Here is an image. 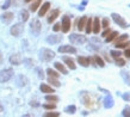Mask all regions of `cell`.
<instances>
[{
  "label": "cell",
  "instance_id": "4",
  "mask_svg": "<svg viewBox=\"0 0 130 117\" xmlns=\"http://www.w3.org/2000/svg\"><path fill=\"white\" fill-rule=\"evenodd\" d=\"M69 41H71L72 44H84V43H86L87 38H86V36H84V35L72 34L69 36Z\"/></svg>",
  "mask_w": 130,
  "mask_h": 117
},
{
  "label": "cell",
  "instance_id": "26",
  "mask_svg": "<svg viewBox=\"0 0 130 117\" xmlns=\"http://www.w3.org/2000/svg\"><path fill=\"white\" fill-rule=\"evenodd\" d=\"M48 82H49L50 85H53L54 87H60V86H61V84H60V81L57 80V78L49 77V78H48Z\"/></svg>",
  "mask_w": 130,
  "mask_h": 117
},
{
  "label": "cell",
  "instance_id": "12",
  "mask_svg": "<svg viewBox=\"0 0 130 117\" xmlns=\"http://www.w3.org/2000/svg\"><path fill=\"white\" fill-rule=\"evenodd\" d=\"M49 8H50V3H44L42 6H41L40 11H38V17H43L45 16V13H47L48 11H49Z\"/></svg>",
  "mask_w": 130,
  "mask_h": 117
},
{
  "label": "cell",
  "instance_id": "7",
  "mask_svg": "<svg viewBox=\"0 0 130 117\" xmlns=\"http://www.w3.org/2000/svg\"><path fill=\"white\" fill-rule=\"evenodd\" d=\"M23 31H24V25L22 23H18L11 27V35L14 36V37H18Z\"/></svg>",
  "mask_w": 130,
  "mask_h": 117
},
{
  "label": "cell",
  "instance_id": "36",
  "mask_svg": "<svg viewBox=\"0 0 130 117\" xmlns=\"http://www.w3.org/2000/svg\"><path fill=\"white\" fill-rule=\"evenodd\" d=\"M110 26V20H109V18H103L102 19V27H104V29H106V27Z\"/></svg>",
  "mask_w": 130,
  "mask_h": 117
},
{
  "label": "cell",
  "instance_id": "11",
  "mask_svg": "<svg viewBox=\"0 0 130 117\" xmlns=\"http://www.w3.org/2000/svg\"><path fill=\"white\" fill-rule=\"evenodd\" d=\"M14 18V14L12 12H5L4 14L1 16V20L4 22L5 24H10Z\"/></svg>",
  "mask_w": 130,
  "mask_h": 117
},
{
  "label": "cell",
  "instance_id": "31",
  "mask_svg": "<svg viewBox=\"0 0 130 117\" xmlns=\"http://www.w3.org/2000/svg\"><path fill=\"white\" fill-rule=\"evenodd\" d=\"M47 74L49 75V77H53V78H59V77H60L59 73H57L56 70L51 69V68H48V69H47Z\"/></svg>",
  "mask_w": 130,
  "mask_h": 117
},
{
  "label": "cell",
  "instance_id": "28",
  "mask_svg": "<svg viewBox=\"0 0 130 117\" xmlns=\"http://www.w3.org/2000/svg\"><path fill=\"white\" fill-rule=\"evenodd\" d=\"M45 100L50 101V103H56V101H59V97L54 96V94H48V96H45Z\"/></svg>",
  "mask_w": 130,
  "mask_h": 117
},
{
  "label": "cell",
  "instance_id": "38",
  "mask_svg": "<svg viewBox=\"0 0 130 117\" xmlns=\"http://www.w3.org/2000/svg\"><path fill=\"white\" fill-rule=\"evenodd\" d=\"M14 1H16V0H6V3H5V4L3 5V7H1V8H4V10H6V8L10 7V6H11V5L13 4Z\"/></svg>",
  "mask_w": 130,
  "mask_h": 117
},
{
  "label": "cell",
  "instance_id": "49",
  "mask_svg": "<svg viewBox=\"0 0 130 117\" xmlns=\"http://www.w3.org/2000/svg\"><path fill=\"white\" fill-rule=\"evenodd\" d=\"M30 1H32V0H25V3H30Z\"/></svg>",
  "mask_w": 130,
  "mask_h": 117
},
{
  "label": "cell",
  "instance_id": "8",
  "mask_svg": "<svg viewBox=\"0 0 130 117\" xmlns=\"http://www.w3.org/2000/svg\"><path fill=\"white\" fill-rule=\"evenodd\" d=\"M61 30L62 32H68L71 30V19H69V17L68 16H64L62 18V23H61Z\"/></svg>",
  "mask_w": 130,
  "mask_h": 117
},
{
  "label": "cell",
  "instance_id": "35",
  "mask_svg": "<svg viewBox=\"0 0 130 117\" xmlns=\"http://www.w3.org/2000/svg\"><path fill=\"white\" fill-rule=\"evenodd\" d=\"M122 116H124V117H130V106H129V105H126L125 108L123 109Z\"/></svg>",
  "mask_w": 130,
  "mask_h": 117
},
{
  "label": "cell",
  "instance_id": "27",
  "mask_svg": "<svg viewBox=\"0 0 130 117\" xmlns=\"http://www.w3.org/2000/svg\"><path fill=\"white\" fill-rule=\"evenodd\" d=\"M17 84H18V86H25L28 84V79L25 78L24 75H19L18 79H17Z\"/></svg>",
  "mask_w": 130,
  "mask_h": 117
},
{
  "label": "cell",
  "instance_id": "3",
  "mask_svg": "<svg viewBox=\"0 0 130 117\" xmlns=\"http://www.w3.org/2000/svg\"><path fill=\"white\" fill-rule=\"evenodd\" d=\"M80 98H81V100H83L85 106H87V108H93V97H92L88 92H86V91L81 92Z\"/></svg>",
  "mask_w": 130,
  "mask_h": 117
},
{
  "label": "cell",
  "instance_id": "2",
  "mask_svg": "<svg viewBox=\"0 0 130 117\" xmlns=\"http://www.w3.org/2000/svg\"><path fill=\"white\" fill-rule=\"evenodd\" d=\"M13 74H14V72L12 68H6V69L0 70V82H7L13 77Z\"/></svg>",
  "mask_w": 130,
  "mask_h": 117
},
{
  "label": "cell",
  "instance_id": "30",
  "mask_svg": "<svg viewBox=\"0 0 130 117\" xmlns=\"http://www.w3.org/2000/svg\"><path fill=\"white\" fill-rule=\"evenodd\" d=\"M94 60H95V63H97V66L99 67H104L105 66V62H104V60H103L99 55H95L94 56Z\"/></svg>",
  "mask_w": 130,
  "mask_h": 117
},
{
  "label": "cell",
  "instance_id": "45",
  "mask_svg": "<svg viewBox=\"0 0 130 117\" xmlns=\"http://www.w3.org/2000/svg\"><path fill=\"white\" fill-rule=\"evenodd\" d=\"M37 72H38V77H40L41 79H43V78H44V73H43V70H42V69H37Z\"/></svg>",
  "mask_w": 130,
  "mask_h": 117
},
{
  "label": "cell",
  "instance_id": "6",
  "mask_svg": "<svg viewBox=\"0 0 130 117\" xmlns=\"http://www.w3.org/2000/svg\"><path fill=\"white\" fill-rule=\"evenodd\" d=\"M30 26H31V31L34 32V35H40L41 32V29H42V24H41V22L37 18H35V19L31 20V24H30Z\"/></svg>",
  "mask_w": 130,
  "mask_h": 117
},
{
  "label": "cell",
  "instance_id": "42",
  "mask_svg": "<svg viewBox=\"0 0 130 117\" xmlns=\"http://www.w3.org/2000/svg\"><path fill=\"white\" fill-rule=\"evenodd\" d=\"M122 97H123V99H124L125 101H130V94L129 93H123Z\"/></svg>",
  "mask_w": 130,
  "mask_h": 117
},
{
  "label": "cell",
  "instance_id": "44",
  "mask_svg": "<svg viewBox=\"0 0 130 117\" xmlns=\"http://www.w3.org/2000/svg\"><path fill=\"white\" fill-rule=\"evenodd\" d=\"M124 55H125L126 58H130V48H126L125 51H124Z\"/></svg>",
  "mask_w": 130,
  "mask_h": 117
},
{
  "label": "cell",
  "instance_id": "13",
  "mask_svg": "<svg viewBox=\"0 0 130 117\" xmlns=\"http://www.w3.org/2000/svg\"><path fill=\"white\" fill-rule=\"evenodd\" d=\"M104 108H106V109H110V108H112L113 106V98H112V96L111 94H107L106 97H105V99H104Z\"/></svg>",
  "mask_w": 130,
  "mask_h": 117
},
{
  "label": "cell",
  "instance_id": "33",
  "mask_svg": "<svg viewBox=\"0 0 130 117\" xmlns=\"http://www.w3.org/2000/svg\"><path fill=\"white\" fill-rule=\"evenodd\" d=\"M20 18L23 22H26L29 19V12L26 10H23V11H20Z\"/></svg>",
  "mask_w": 130,
  "mask_h": 117
},
{
  "label": "cell",
  "instance_id": "20",
  "mask_svg": "<svg viewBox=\"0 0 130 117\" xmlns=\"http://www.w3.org/2000/svg\"><path fill=\"white\" fill-rule=\"evenodd\" d=\"M40 89L43 93H54V89L50 87L49 85H47V84H42Z\"/></svg>",
  "mask_w": 130,
  "mask_h": 117
},
{
  "label": "cell",
  "instance_id": "19",
  "mask_svg": "<svg viewBox=\"0 0 130 117\" xmlns=\"http://www.w3.org/2000/svg\"><path fill=\"white\" fill-rule=\"evenodd\" d=\"M78 62H79L83 67H88L91 65L90 57H84V56H79V57H78Z\"/></svg>",
  "mask_w": 130,
  "mask_h": 117
},
{
  "label": "cell",
  "instance_id": "25",
  "mask_svg": "<svg viewBox=\"0 0 130 117\" xmlns=\"http://www.w3.org/2000/svg\"><path fill=\"white\" fill-rule=\"evenodd\" d=\"M41 4H42V0H35V1L31 4V6H30V11L36 12L37 11V8L41 6Z\"/></svg>",
  "mask_w": 130,
  "mask_h": 117
},
{
  "label": "cell",
  "instance_id": "24",
  "mask_svg": "<svg viewBox=\"0 0 130 117\" xmlns=\"http://www.w3.org/2000/svg\"><path fill=\"white\" fill-rule=\"evenodd\" d=\"M121 75H122L124 82H125L126 85L130 86V73L129 72H126V70H122V72H121Z\"/></svg>",
  "mask_w": 130,
  "mask_h": 117
},
{
  "label": "cell",
  "instance_id": "21",
  "mask_svg": "<svg viewBox=\"0 0 130 117\" xmlns=\"http://www.w3.org/2000/svg\"><path fill=\"white\" fill-rule=\"evenodd\" d=\"M92 26H93V19H92V18H87L86 25H85V31H86V34H91V32H92Z\"/></svg>",
  "mask_w": 130,
  "mask_h": 117
},
{
  "label": "cell",
  "instance_id": "39",
  "mask_svg": "<svg viewBox=\"0 0 130 117\" xmlns=\"http://www.w3.org/2000/svg\"><path fill=\"white\" fill-rule=\"evenodd\" d=\"M43 108H44L45 110H54V109L56 108V105H55V104H53V103H51V104H44Z\"/></svg>",
  "mask_w": 130,
  "mask_h": 117
},
{
  "label": "cell",
  "instance_id": "10",
  "mask_svg": "<svg viewBox=\"0 0 130 117\" xmlns=\"http://www.w3.org/2000/svg\"><path fill=\"white\" fill-rule=\"evenodd\" d=\"M62 41V37L59 35H50L47 37V42L49 43V44H57V43H60Z\"/></svg>",
  "mask_w": 130,
  "mask_h": 117
},
{
  "label": "cell",
  "instance_id": "37",
  "mask_svg": "<svg viewBox=\"0 0 130 117\" xmlns=\"http://www.w3.org/2000/svg\"><path fill=\"white\" fill-rule=\"evenodd\" d=\"M110 54H111V56H112L113 58H118V57H121L122 53H121L119 50H111Z\"/></svg>",
  "mask_w": 130,
  "mask_h": 117
},
{
  "label": "cell",
  "instance_id": "43",
  "mask_svg": "<svg viewBox=\"0 0 130 117\" xmlns=\"http://www.w3.org/2000/svg\"><path fill=\"white\" fill-rule=\"evenodd\" d=\"M53 30H54V31H59V30H61V24L56 23L55 25L53 26Z\"/></svg>",
  "mask_w": 130,
  "mask_h": 117
},
{
  "label": "cell",
  "instance_id": "16",
  "mask_svg": "<svg viewBox=\"0 0 130 117\" xmlns=\"http://www.w3.org/2000/svg\"><path fill=\"white\" fill-rule=\"evenodd\" d=\"M63 62L66 63V65L68 66V68H69V69H72V70H74L75 68H76V65H75V62L73 61V60H72L71 57L64 56V57H63Z\"/></svg>",
  "mask_w": 130,
  "mask_h": 117
},
{
  "label": "cell",
  "instance_id": "32",
  "mask_svg": "<svg viewBox=\"0 0 130 117\" xmlns=\"http://www.w3.org/2000/svg\"><path fill=\"white\" fill-rule=\"evenodd\" d=\"M75 111H76V106H75V105H69V106H67V108L64 109V112L71 113V115L75 113Z\"/></svg>",
  "mask_w": 130,
  "mask_h": 117
},
{
  "label": "cell",
  "instance_id": "17",
  "mask_svg": "<svg viewBox=\"0 0 130 117\" xmlns=\"http://www.w3.org/2000/svg\"><path fill=\"white\" fill-rule=\"evenodd\" d=\"M59 16H60V10H54V11H51V13L49 14V17H48V23H53Z\"/></svg>",
  "mask_w": 130,
  "mask_h": 117
},
{
  "label": "cell",
  "instance_id": "22",
  "mask_svg": "<svg viewBox=\"0 0 130 117\" xmlns=\"http://www.w3.org/2000/svg\"><path fill=\"white\" fill-rule=\"evenodd\" d=\"M118 36V32L117 31H111L109 35L105 37V42L106 43H110V42H112L113 39H116V37Z\"/></svg>",
  "mask_w": 130,
  "mask_h": 117
},
{
  "label": "cell",
  "instance_id": "18",
  "mask_svg": "<svg viewBox=\"0 0 130 117\" xmlns=\"http://www.w3.org/2000/svg\"><path fill=\"white\" fill-rule=\"evenodd\" d=\"M54 66H55V68L59 70L60 73H62V74H67V73H68L67 68H66V67H64V65H62L61 62H55V63H54Z\"/></svg>",
  "mask_w": 130,
  "mask_h": 117
},
{
  "label": "cell",
  "instance_id": "23",
  "mask_svg": "<svg viewBox=\"0 0 130 117\" xmlns=\"http://www.w3.org/2000/svg\"><path fill=\"white\" fill-rule=\"evenodd\" d=\"M86 22H87V16L81 17V19H80L79 23H78V29H79L80 31L85 30V25H86Z\"/></svg>",
  "mask_w": 130,
  "mask_h": 117
},
{
  "label": "cell",
  "instance_id": "5",
  "mask_svg": "<svg viewBox=\"0 0 130 117\" xmlns=\"http://www.w3.org/2000/svg\"><path fill=\"white\" fill-rule=\"evenodd\" d=\"M111 17H112V19H113V22L117 25H119L121 27H123V29H126V27H129V25H128V23L125 22V19L123 18L121 14H118V13H112L111 14Z\"/></svg>",
  "mask_w": 130,
  "mask_h": 117
},
{
  "label": "cell",
  "instance_id": "29",
  "mask_svg": "<svg viewBox=\"0 0 130 117\" xmlns=\"http://www.w3.org/2000/svg\"><path fill=\"white\" fill-rule=\"evenodd\" d=\"M116 38H117L116 43H118V42H125V41H128V39H129V35H128V34H123V35H121V36H117Z\"/></svg>",
  "mask_w": 130,
  "mask_h": 117
},
{
  "label": "cell",
  "instance_id": "14",
  "mask_svg": "<svg viewBox=\"0 0 130 117\" xmlns=\"http://www.w3.org/2000/svg\"><path fill=\"white\" fill-rule=\"evenodd\" d=\"M10 62H11L12 65H14V66L20 65V62H22V56H20V54L11 55V57H10Z\"/></svg>",
  "mask_w": 130,
  "mask_h": 117
},
{
  "label": "cell",
  "instance_id": "15",
  "mask_svg": "<svg viewBox=\"0 0 130 117\" xmlns=\"http://www.w3.org/2000/svg\"><path fill=\"white\" fill-rule=\"evenodd\" d=\"M92 31L94 34H99L100 32V20L98 17H95L93 19V26H92Z\"/></svg>",
  "mask_w": 130,
  "mask_h": 117
},
{
  "label": "cell",
  "instance_id": "41",
  "mask_svg": "<svg viewBox=\"0 0 130 117\" xmlns=\"http://www.w3.org/2000/svg\"><path fill=\"white\" fill-rule=\"evenodd\" d=\"M111 31H112L111 29H109V27H106V29H105V30H104V31L102 32V36H103V37H106V36L109 35V34H110Z\"/></svg>",
  "mask_w": 130,
  "mask_h": 117
},
{
  "label": "cell",
  "instance_id": "34",
  "mask_svg": "<svg viewBox=\"0 0 130 117\" xmlns=\"http://www.w3.org/2000/svg\"><path fill=\"white\" fill-rule=\"evenodd\" d=\"M116 66H118V67H124L125 66V60L124 58H116Z\"/></svg>",
  "mask_w": 130,
  "mask_h": 117
},
{
  "label": "cell",
  "instance_id": "48",
  "mask_svg": "<svg viewBox=\"0 0 130 117\" xmlns=\"http://www.w3.org/2000/svg\"><path fill=\"white\" fill-rule=\"evenodd\" d=\"M3 62V56H1V54H0V63Z\"/></svg>",
  "mask_w": 130,
  "mask_h": 117
},
{
  "label": "cell",
  "instance_id": "9",
  "mask_svg": "<svg viewBox=\"0 0 130 117\" xmlns=\"http://www.w3.org/2000/svg\"><path fill=\"white\" fill-rule=\"evenodd\" d=\"M60 53H68V54H75L76 53V49H75L73 46H61L59 48Z\"/></svg>",
  "mask_w": 130,
  "mask_h": 117
},
{
  "label": "cell",
  "instance_id": "40",
  "mask_svg": "<svg viewBox=\"0 0 130 117\" xmlns=\"http://www.w3.org/2000/svg\"><path fill=\"white\" fill-rule=\"evenodd\" d=\"M44 116L45 117H59L60 113L59 112H47Z\"/></svg>",
  "mask_w": 130,
  "mask_h": 117
},
{
  "label": "cell",
  "instance_id": "1",
  "mask_svg": "<svg viewBox=\"0 0 130 117\" xmlns=\"http://www.w3.org/2000/svg\"><path fill=\"white\" fill-rule=\"evenodd\" d=\"M55 57V53L50 49H47V48H43L40 50V58L44 62H49L53 58Z\"/></svg>",
  "mask_w": 130,
  "mask_h": 117
},
{
  "label": "cell",
  "instance_id": "46",
  "mask_svg": "<svg viewBox=\"0 0 130 117\" xmlns=\"http://www.w3.org/2000/svg\"><path fill=\"white\" fill-rule=\"evenodd\" d=\"M30 104H31L32 106H38V104H37V101H31Z\"/></svg>",
  "mask_w": 130,
  "mask_h": 117
},
{
  "label": "cell",
  "instance_id": "47",
  "mask_svg": "<svg viewBox=\"0 0 130 117\" xmlns=\"http://www.w3.org/2000/svg\"><path fill=\"white\" fill-rule=\"evenodd\" d=\"M3 110H4V108H3V105L0 104V112H3Z\"/></svg>",
  "mask_w": 130,
  "mask_h": 117
}]
</instances>
